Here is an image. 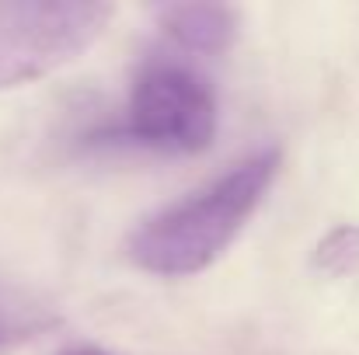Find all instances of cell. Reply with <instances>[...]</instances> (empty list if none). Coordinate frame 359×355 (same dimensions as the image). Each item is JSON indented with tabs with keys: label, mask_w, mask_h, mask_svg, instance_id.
Returning a JSON list of instances; mask_svg holds the SVG:
<instances>
[{
	"label": "cell",
	"mask_w": 359,
	"mask_h": 355,
	"mask_svg": "<svg viewBox=\"0 0 359 355\" xmlns=\"http://www.w3.org/2000/svg\"><path fill=\"white\" fill-rule=\"evenodd\" d=\"M283 167V150L265 146L244 157L217 181L147 216L126 244L129 261L157 279H189L206 272L248 227Z\"/></svg>",
	"instance_id": "cell-1"
},
{
	"label": "cell",
	"mask_w": 359,
	"mask_h": 355,
	"mask_svg": "<svg viewBox=\"0 0 359 355\" xmlns=\"http://www.w3.org/2000/svg\"><path fill=\"white\" fill-rule=\"evenodd\" d=\"M53 321L42 314H14L0 307V355H11L14 349L35 342Z\"/></svg>",
	"instance_id": "cell-6"
},
{
	"label": "cell",
	"mask_w": 359,
	"mask_h": 355,
	"mask_svg": "<svg viewBox=\"0 0 359 355\" xmlns=\"http://www.w3.org/2000/svg\"><path fill=\"white\" fill-rule=\"evenodd\" d=\"M220 102L210 77L189 60H150L129 91L126 132L147 150L192 157L213 146Z\"/></svg>",
	"instance_id": "cell-3"
},
{
	"label": "cell",
	"mask_w": 359,
	"mask_h": 355,
	"mask_svg": "<svg viewBox=\"0 0 359 355\" xmlns=\"http://www.w3.org/2000/svg\"><path fill=\"white\" fill-rule=\"evenodd\" d=\"M157 18L171 46L192 56H220L238 35V18L224 4H171Z\"/></svg>",
	"instance_id": "cell-4"
},
{
	"label": "cell",
	"mask_w": 359,
	"mask_h": 355,
	"mask_svg": "<svg viewBox=\"0 0 359 355\" xmlns=\"http://www.w3.org/2000/svg\"><path fill=\"white\" fill-rule=\"evenodd\" d=\"M311 265L325 275H353L359 268V223H342L318 240Z\"/></svg>",
	"instance_id": "cell-5"
},
{
	"label": "cell",
	"mask_w": 359,
	"mask_h": 355,
	"mask_svg": "<svg viewBox=\"0 0 359 355\" xmlns=\"http://www.w3.org/2000/svg\"><path fill=\"white\" fill-rule=\"evenodd\" d=\"M116 18L98 0H4L0 4V91L42 81L81 60Z\"/></svg>",
	"instance_id": "cell-2"
},
{
	"label": "cell",
	"mask_w": 359,
	"mask_h": 355,
	"mask_svg": "<svg viewBox=\"0 0 359 355\" xmlns=\"http://www.w3.org/2000/svg\"><path fill=\"white\" fill-rule=\"evenodd\" d=\"M60 355H116V352L98 349V345H77V349H67V352H60Z\"/></svg>",
	"instance_id": "cell-7"
}]
</instances>
